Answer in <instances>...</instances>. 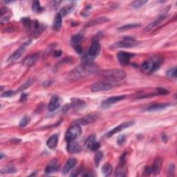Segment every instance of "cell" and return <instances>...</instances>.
Listing matches in <instances>:
<instances>
[{"label": "cell", "mask_w": 177, "mask_h": 177, "mask_svg": "<svg viewBox=\"0 0 177 177\" xmlns=\"http://www.w3.org/2000/svg\"><path fill=\"white\" fill-rule=\"evenodd\" d=\"M156 91H157V94L159 95H167L170 93V91L164 88H157Z\"/></svg>", "instance_id": "40"}, {"label": "cell", "mask_w": 177, "mask_h": 177, "mask_svg": "<svg viewBox=\"0 0 177 177\" xmlns=\"http://www.w3.org/2000/svg\"><path fill=\"white\" fill-rule=\"evenodd\" d=\"M31 42V40L27 41V42L24 43L21 47H19L17 51H15V52L12 53V54L10 56L9 58L8 59V61L9 62H15L18 60V59L21 57L23 53L25 52L26 48H27L28 46L30 44V43Z\"/></svg>", "instance_id": "9"}, {"label": "cell", "mask_w": 177, "mask_h": 177, "mask_svg": "<svg viewBox=\"0 0 177 177\" xmlns=\"http://www.w3.org/2000/svg\"><path fill=\"white\" fill-rule=\"evenodd\" d=\"M125 140V135H120V136L117 138V143L119 145H122Z\"/></svg>", "instance_id": "41"}, {"label": "cell", "mask_w": 177, "mask_h": 177, "mask_svg": "<svg viewBox=\"0 0 177 177\" xmlns=\"http://www.w3.org/2000/svg\"><path fill=\"white\" fill-rule=\"evenodd\" d=\"M100 76L107 83H113L122 80L126 76V73L122 69H108L101 71Z\"/></svg>", "instance_id": "3"}, {"label": "cell", "mask_w": 177, "mask_h": 177, "mask_svg": "<svg viewBox=\"0 0 177 177\" xmlns=\"http://www.w3.org/2000/svg\"><path fill=\"white\" fill-rule=\"evenodd\" d=\"M139 24H136V23H134V24H127L125 26H122V27H120L118 29L119 30H121V31H125V30H130L132 29H134V28H136L140 27Z\"/></svg>", "instance_id": "30"}, {"label": "cell", "mask_w": 177, "mask_h": 177, "mask_svg": "<svg viewBox=\"0 0 177 177\" xmlns=\"http://www.w3.org/2000/svg\"><path fill=\"white\" fill-rule=\"evenodd\" d=\"M62 54V50H58L55 52L54 55L55 57H60Z\"/></svg>", "instance_id": "46"}, {"label": "cell", "mask_w": 177, "mask_h": 177, "mask_svg": "<svg viewBox=\"0 0 177 177\" xmlns=\"http://www.w3.org/2000/svg\"><path fill=\"white\" fill-rule=\"evenodd\" d=\"M125 154H124L120 158L119 165L118 166L116 171V176H126V167H125V164H126V158H125Z\"/></svg>", "instance_id": "12"}, {"label": "cell", "mask_w": 177, "mask_h": 177, "mask_svg": "<svg viewBox=\"0 0 177 177\" xmlns=\"http://www.w3.org/2000/svg\"><path fill=\"white\" fill-rule=\"evenodd\" d=\"M162 140L163 141L164 143H166L167 141H168V137H167V136L165 134H163V136H162Z\"/></svg>", "instance_id": "48"}, {"label": "cell", "mask_w": 177, "mask_h": 177, "mask_svg": "<svg viewBox=\"0 0 177 177\" xmlns=\"http://www.w3.org/2000/svg\"><path fill=\"white\" fill-rule=\"evenodd\" d=\"M174 165H172L170 167V169L168 170V176H174Z\"/></svg>", "instance_id": "43"}, {"label": "cell", "mask_w": 177, "mask_h": 177, "mask_svg": "<svg viewBox=\"0 0 177 177\" xmlns=\"http://www.w3.org/2000/svg\"><path fill=\"white\" fill-rule=\"evenodd\" d=\"M167 17L165 15H162L161 16L158 17L155 20H154L153 22L150 23V24H148L147 27H146L145 30V31H149V30H152L154 28H155L156 27H157L158 24H160L161 22H162L164 19H165Z\"/></svg>", "instance_id": "19"}, {"label": "cell", "mask_w": 177, "mask_h": 177, "mask_svg": "<svg viewBox=\"0 0 177 177\" xmlns=\"http://www.w3.org/2000/svg\"><path fill=\"white\" fill-rule=\"evenodd\" d=\"M103 158V153L102 152H98L96 155H95V158H94V161H95V163H96V167H98L100 163H101V160Z\"/></svg>", "instance_id": "33"}, {"label": "cell", "mask_w": 177, "mask_h": 177, "mask_svg": "<svg viewBox=\"0 0 177 177\" xmlns=\"http://www.w3.org/2000/svg\"><path fill=\"white\" fill-rule=\"evenodd\" d=\"M67 151L71 154L79 153L82 151V147L78 143H76L75 141H69L67 145Z\"/></svg>", "instance_id": "17"}, {"label": "cell", "mask_w": 177, "mask_h": 177, "mask_svg": "<svg viewBox=\"0 0 177 177\" xmlns=\"http://www.w3.org/2000/svg\"><path fill=\"white\" fill-rule=\"evenodd\" d=\"M10 18H11V15H5V16H2L1 18L2 24H4V23L9 22Z\"/></svg>", "instance_id": "42"}, {"label": "cell", "mask_w": 177, "mask_h": 177, "mask_svg": "<svg viewBox=\"0 0 177 177\" xmlns=\"http://www.w3.org/2000/svg\"><path fill=\"white\" fill-rule=\"evenodd\" d=\"M162 165H163V161L161 158H156L154 161V163L152 166V172L155 175H157L159 173L161 172V169H162Z\"/></svg>", "instance_id": "16"}, {"label": "cell", "mask_w": 177, "mask_h": 177, "mask_svg": "<svg viewBox=\"0 0 177 177\" xmlns=\"http://www.w3.org/2000/svg\"><path fill=\"white\" fill-rule=\"evenodd\" d=\"M102 172L105 176H109L112 173V166L109 163H105L102 167Z\"/></svg>", "instance_id": "26"}, {"label": "cell", "mask_w": 177, "mask_h": 177, "mask_svg": "<svg viewBox=\"0 0 177 177\" xmlns=\"http://www.w3.org/2000/svg\"><path fill=\"white\" fill-rule=\"evenodd\" d=\"M145 172L147 174V175H150L151 173H152V167H146L145 169Z\"/></svg>", "instance_id": "45"}, {"label": "cell", "mask_w": 177, "mask_h": 177, "mask_svg": "<svg viewBox=\"0 0 177 177\" xmlns=\"http://www.w3.org/2000/svg\"><path fill=\"white\" fill-rule=\"evenodd\" d=\"M62 26V17L61 16V15L59 13L56 15V16L54 19V22H53V29L55 31H60Z\"/></svg>", "instance_id": "20"}, {"label": "cell", "mask_w": 177, "mask_h": 177, "mask_svg": "<svg viewBox=\"0 0 177 177\" xmlns=\"http://www.w3.org/2000/svg\"><path fill=\"white\" fill-rule=\"evenodd\" d=\"M59 163L57 159L52 160L48 164L47 168L45 169V173L51 174L57 172L59 169Z\"/></svg>", "instance_id": "15"}, {"label": "cell", "mask_w": 177, "mask_h": 177, "mask_svg": "<svg viewBox=\"0 0 177 177\" xmlns=\"http://www.w3.org/2000/svg\"><path fill=\"white\" fill-rule=\"evenodd\" d=\"M83 38H84V35L83 34H81V33L75 35L71 40V46L75 48L76 47H77V46L80 45V43L82 41H83Z\"/></svg>", "instance_id": "24"}, {"label": "cell", "mask_w": 177, "mask_h": 177, "mask_svg": "<svg viewBox=\"0 0 177 177\" xmlns=\"http://www.w3.org/2000/svg\"><path fill=\"white\" fill-rule=\"evenodd\" d=\"M37 55L36 54L30 55L29 56V57L25 59L24 64L27 66H31L37 61Z\"/></svg>", "instance_id": "28"}, {"label": "cell", "mask_w": 177, "mask_h": 177, "mask_svg": "<svg viewBox=\"0 0 177 177\" xmlns=\"http://www.w3.org/2000/svg\"><path fill=\"white\" fill-rule=\"evenodd\" d=\"M60 104V99L57 96H54L51 98L48 105V110L49 112H53L58 109Z\"/></svg>", "instance_id": "14"}, {"label": "cell", "mask_w": 177, "mask_h": 177, "mask_svg": "<svg viewBox=\"0 0 177 177\" xmlns=\"http://www.w3.org/2000/svg\"><path fill=\"white\" fill-rule=\"evenodd\" d=\"M114 83H107V82H102V83H97L92 84L91 87V90L93 92L104 91H109L113 89Z\"/></svg>", "instance_id": "7"}, {"label": "cell", "mask_w": 177, "mask_h": 177, "mask_svg": "<svg viewBox=\"0 0 177 177\" xmlns=\"http://www.w3.org/2000/svg\"><path fill=\"white\" fill-rule=\"evenodd\" d=\"M100 147H101V143L95 141V142L90 147V148H89V150H91V151H96V150H98Z\"/></svg>", "instance_id": "38"}, {"label": "cell", "mask_w": 177, "mask_h": 177, "mask_svg": "<svg viewBox=\"0 0 177 177\" xmlns=\"http://www.w3.org/2000/svg\"><path fill=\"white\" fill-rule=\"evenodd\" d=\"M134 56V54H132L130 53L125 52V51H120V52L118 53L117 58L120 65L122 66H126L129 65L131 58H132Z\"/></svg>", "instance_id": "10"}, {"label": "cell", "mask_w": 177, "mask_h": 177, "mask_svg": "<svg viewBox=\"0 0 177 177\" xmlns=\"http://www.w3.org/2000/svg\"><path fill=\"white\" fill-rule=\"evenodd\" d=\"M33 83V80L32 79H29V80H27L26 83H24V84H22L21 87H19V91H22V90H24V89H27L28 87H29Z\"/></svg>", "instance_id": "36"}, {"label": "cell", "mask_w": 177, "mask_h": 177, "mask_svg": "<svg viewBox=\"0 0 177 177\" xmlns=\"http://www.w3.org/2000/svg\"><path fill=\"white\" fill-rule=\"evenodd\" d=\"M75 50H76V52L78 53V54H81V53H83V47H82L81 45H78L75 47Z\"/></svg>", "instance_id": "44"}, {"label": "cell", "mask_w": 177, "mask_h": 177, "mask_svg": "<svg viewBox=\"0 0 177 177\" xmlns=\"http://www.w3.org/2000/svg\"><path fill=\"white\" fill-rule=\"evenodd\" d=\"M3 157H4V154H1V159L3 158Z\"/></svg>", "instance_id": "49"}, {"label": "cell", "mask_w": 177, "mask_h": 177, "mask_svg": "<svg viewBox=\"0 0 177 177\" xmlns=\"http://www.w3.org/2000/svg\"><path fill=\"white\" fill-rule=\"evenodd\" d=\"M15 95V92L13 91H6L4 92L3 94H2V97H3V98H9V97H11L12 96H14Z\"/></svg>", "instance_id": "39"}, {"label": "cell", "mask_w": 177, "mask_h": 177, "mask_svg": "<svg viewBox=\"0 0 177 177\" xmlns=\"http://www.w3.org/2000/svg\"><path fill=\"white\" fill-rule=\"evenodd\" d=\"M168 103H158V104H154L151 105V106L148 107L146 110L148 112H155L158 111V110H161L166 108L167 107L169 106Z\"/></svg>", "instance_id": "23"}, {"label": "cell", "mask_w": 177, "mask_h": 177, "mask_svg": "<svg viewBox=\"0 0 177 177\" xmlns=\"http://www.w3.org/2000/svg\"><path fill=\"white\" fill-rule=\"evenodd\" d=\"M166 76L170 78H176V68H172L166 72Z\"/></svg>", "instance_id": "34"}, {"label": "cell", "mask_w": 177, "mask_h": 177, "mask_svg": "<svg viewBox=\"0 0 177 177\" xmlns=\"http://www.w3.org/2000/svg\"><path fill=\"white\" fill-rule=\"evenodd\" d=\"M98 71V66L94 62H84L80 66H77L69 73L68 78L71 81L86 78L92 74L96 73Z\"/></svg>", "instance_id": "1"}, {"label": "cell", "mask_w": 177, "mask_h": 177, "mask_svg": "<svg viewBox=\"0 0 177 177\" xmlns=\"http://www.w3.org/2000/svg\"><path fill=\"white\" fill-rule=\"evenodd\" d=\"M58 143V134H54L48 138L47 141V145L48 148L53 150L56 148Z\"/></svg>", "instance_id": "21"}, {"label": "cell", "mask_w": 177, "mask_h": 177, "mask_svg": "<svg viewBox=\"0 0 177 177\" xmlns=\"http://www.w3.org/2000/svg\"><path fill=\"white\" fill-rule=\"evenodd\" d=\"M96 141V136L95 135H91L87 138L86 142H85V146L87 149L90 148L92 144Z\"/></svg>", "instance_id": "32"}, {"label": "cell", "mask_w": 177, "mask_h": 177, "mask_svg": "<svg viewBox=\"0 0 177 177\" xmlns=\"http://www.w3.org/2000/svg\"><path fill=\"white\" fill-rule=\"evenodd\" d=\"M32 9L33 11L34 12H36V13H39L40 12H41L43 10L42 6H40V2L39 1H34L32 5Z\"/></svg>", "instance_id": "31"}, {"label": "cell", "mask_w": 177, "mask_h": 177, "mask_svg": "<svg viewBox=\"0 0 177 177\" xmlns=\"http://www.w3.org/2000/svg\"><path fill=\"white\" fill-rule=\"evenodd\" d=\"M138 42L134 38L124 37L122 40L119 41L112 46V48H132L136 46Z\"/></svg>", "instance_id": "6"}, {"label": "cell", "mask_w": 177, "mask_h": 177, "mask_svg": "<svg viewBox=\"0 0 177 177\" xmlns=\"http://www.w3.org/2000/svg\"><path fill=\"white\" fill-rule=\"evenodd\" d=\"M30 121V119L29 116H24L21 120H20L19 126L22 128L25 127L28 124H29Z\"/></svg>", "instance_id": "35"}, {"label": "cell", "mask_w": 177, "mask_h": 177, "mask_svg": "<svg viewBox=\"0 0 177 177\" xmlns=\"http://www.w3.org/2000/svg\"><path fill=\"white\" fill-rule=\"evenodd\" d=\"M15 171H16V170H15V168L13 166H9V167H7L6 168L2 169L1 173L2 174L4 172H5V173H11V172H15Z\"/></svg>", "instance_id": "37"}, {"label": "cell", "mask_w": 177, "mask_h": 177, "mask_svg": "<svg viewBox=\"0 0 177 177\" xmlns=\"http://www.w3.org/2000/svg\"><path fill=\"white\" fill-rule=\"evenodd\" d=\"M76 163H77L76 158H69V160L66 161V163L65 164V165H64L63 167V170H62L63 173L65 174L69 173V171L76 166Z\"/></svg>", "instance_id": "18"}, {"label": "cell", "mask_w": 177, "mask_h": 177, "mask_svg": "<svg viewBox=\"0 0 177 177\" xmlns=\"http://www.w3.org/2000/svg\"><path fill=\"white\" fill-rule=\"evenodd\" d=\"M163 62L164 58L162 55H152L142 64L141 71L144 73H152L158 70L161 67Z\"/></svg>", "instance_id": "2"}, {"label": "cell", "mask_w": 177, "mask_h": 177, "mask_svg": "<svg viewBox=\"0 0 177 177\" xmlns=\"http://www.w3.org/2000/svg\"><path fill=\"white\" fill-rule=\"evenodd\" d=\"M28 95L27 94H22V96H21V98H20V101H24L27 100Z\"/></svg>", "instance_id": "47"}, {"label": "cell", "mask_w": 177, "mask_h": 177, "mask_svg": "<svg viewBox=\"0 0 177 177\" xmlns=\"http://www.w3.org/2000/svg\"><path fill=\"white\" fill-rule=\"evenodd\" d=\"M147 1H144V0H137V1H134L131 3L130 6L133 9H139L147 3Z\"/></svg>", "instance_id": "29"}, {"label": "cell", "mask_w": 177, "mask_h": 177, "mask_svg": "<svg viewBox=\"0 0 177 177\" xmlns=\"http://www.w3.org/2000/svg\"><path fill=\"white\" fill-rule=\"evenodd\" d=\"M125 98V96L122 95V96H112L110 97V98H107V100H105L104 101L102 102L101 104V107L102 109H107L110 106H112V104H114L116 102L121 101L122 100H124Z\"/></svg>", "instance_id": "11"}, {"label": "cell", "mask_w": 177, "mask_h": 177, "mask_svg": "<svg viewBox=\"0 0 177 177\" xmlns=\"http://www.w3.org/2000/svg\"><path fill=\"white\" fill-rule=\"evenodd\" d=\"M98 118V114H96V113H94V114H91L88 115V116H86L82 119H79L76 122V124L78 125H84L89 124V123H92L96 121L97 119Z\"/></svg>", "instance_id": "13"}, {"label": "cell", "mask_w": 177, "mask_h": 177, "mask_svg": "<svg viewBox=\"0 0 177 177\" xmlns=\"http://www.w3.org/2000/svg\"><path fill=\"white\" fill-rule=\"evenodd\" d=\"M101 46L98 40H94L92 42L91 47H89L87 54L83 58L84 62H91L94 59L96 58L101 53Z\"/></svg>", "instance_id": "4"}, {"label": "cell", "mask_w": 177, "mask_h": 177, "mask_svg": "<svg viewBox=\"0 0 177 177\" xmlns=\"http://www.w3.org/2000/svg\"><path fill=\"white\" fill-rule=\"evenodd\" d=\"M134 124V121H128V122H123V123H122V124L119 125V126H117L115 128H114L113 129H112L111 131H109V132H107V134L104 135V137L107 138L112 137V136H114V134H117V133L121 132V131H122V130L127 129V128L131 127L132 125H133Z\"/></svg>", "instance_id": "8"}, {"label": "cell", "mask_w": 177, "mask_h": 177, "mask_svg": "<svg viewBox=\"0 0 177 177\" xmlns=\"http://www.w3.org/2000/svg\"><path fill=\"white\" fill-rule=\"evenodd\" d=\"M71 107L74 109H81L85 107V102L83 100L79 98H72L71 99Z\"/></svg>", "instance_id": "22"}, {"label": "cell", "mask_w": 177, "mask_h": 177, "mask_svg": "<svg viewBox=\"0 0 177 177\" xmlns=\"http://www.w3.org/2000/svg\"><path fill=\"white\" fill-rule=\"evenodd\" d=\"M108 21H109V19L107 18V17H100V18L94 19L93 21H91L88 24H87V26H89V27H93V26L103 24V23L107 22Z\"/></svg>", "instance_id": "25"}, {"label": "cell", "mask_w": 177, "mask_h": 177, "mask_svg": "<svg viewBox=\"0 0 177 177\" xmlns=\"http://www.w3.org/2000/svg\"><path fill=\"white\" fill-rule=\"evenodd\" d=\"M73 8H74V5H73V4L67 5L66 6L63 7L62 9L60 10V11L59 12V13H60L61 15V16L63 17L64 16L68 15L69 12H71V11H72L73 10Z\"/></svg>", "instance_id": "27"}, {"label": "cell", "mask_w": 177, "mask_h": 177, "mask_svg": "<svg viewBox=\"0 0 177 177\" xmlns=\"http://www.w3.org/2000/svg\"><path fill=\"white\" fill-rule=\"evenodd\" d=\"M82 134V128L79 125L76 124L69 127L65 135V139L67 142L75 140Z\"/></svg>", "instance_id": "5"}]
</instances>
